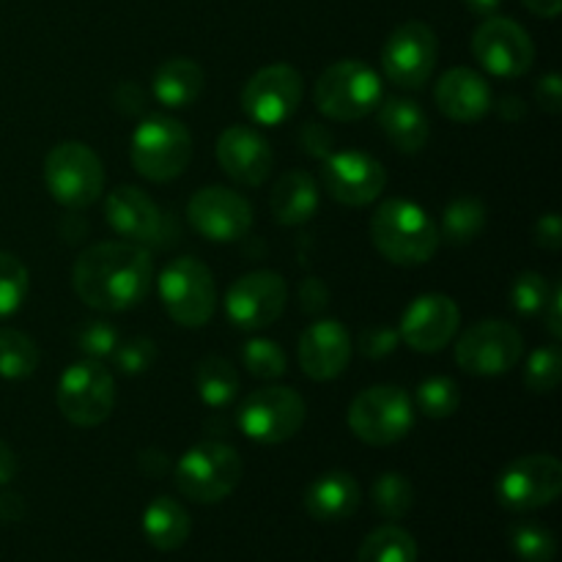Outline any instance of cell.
<instances>
[{"label":"cell","instance_id":"60d3db41","mask_svg":"<svg viewBox=\"0 0 562 562\" xmlns=\"http://www.w3.org/2000/svg\"><path fill=\"white\" fill-rule=\"evenodd\" d=\"M110 360L126 376H137V373H146L157 362V346H154L151 338H130L119 344Z\"/></svg>","mask_w":562,"mask_h":562},{"label":"cell","instance_id":"83f0119b","mask_svg":"<svg viewBox=\"0 0 562 562\" xmlns=\"http://www.w3.org/2000/svg\"><path fill=\"white\" fill-rule=\"evenodd\" d=\"M203 69L190 58H170L165 60L162 66L154 75V97H157L159 104L165 108H190L203 91Z\"/></svg>","mask_w":562,"mask_h":562},{"label":"cell","instance_id":"1f68e13d","mask_svg":"<svg viewBox=\"0 0 562 562\" xmlns=\"http://www.w3.org/2000/svg\"><path fill=\"white\" fill-rule=\"evenodd\" d=\"M38 346L25 333L11 327H0V376L9 382L27 379L38 368Z\"/></svg>","mask_w":562,"mask_h":562},{"label":"cell","instance_id":"9a60e30c","mask_svg":"<svg viewBox=\"0 0 562 562\" xmlns=\"http://www.w3.org/2000/svg\"><path fill=\"white\" fill-rule=\"evenodd\" d=\"M437 53V33L426 22H404L390 33L382 47L384 75L393 86L417 91L431 80Z\"/></svg>","mask_w":562,"mask_h":562},{"label":"cell","instance_id":"681fc988","mask_svg":"<svg viewBox=\"0 0 562 562\" xmlns=\"http://www.w3.org/2000/svg\"><path fill=\"white\" fill-rule=\"evenodd\" d=\"M497 113H499V119L508 121V124H516V121L525 119L527 108H525V102H521L519 97H499L497 99Z\"/></svg>","mask_w":562,"mask_h":562},{"label":"cell","instance_id":"7c38bea8","mask_svg":"<svg viewBox=\"0 0 562 562\" xmlns=\"http://www.w3.org/2000/svg\"><path fill=\"white\" fill-rule=\"evenodd\" d=\"M472 53L488 75L514 80L532 69L536 44L519 22L508 16H486L472 33Z\"/></svg>","mask_w":562,"mask_h":562},{"label":"cell","instance_id":"4dcf8cb0","mask_svg":"<svg viewBox=\"0 0 562 562\" xmlns=\"http://www.w3.org/2000/svg\"><path fill=\"white\" fill-rule=\"evenodd\" d=\"M357 562H417V543L401 527L384 525L360 543Z\"/></svg>","mask_w":562,"mask_h":562},{"label":"cell","instance_id":"ab89813d","mask_svg":"<svg viewBox=\"0 0 562 562\" xmlns=\"http://www.w3.org/2000/svg\"><path fill=\"white\" fill-rule=\"evenodd\" d=\"M119 329L108 322H86L77 329V346H80V351H86L91 360H110L113 351L119 349Z\"/></svg>","mask_w":562,"mask_h":562},{"label":"cell","instance_id":"4316f807","mask_svg":"<svg viewBox=\"0 0 562 562\" xmlns=\"http://www.w3.org/2000/svg\"><path fill=\"white\" fill-rule=\"evenodd\" d=\"M192 530L184 505L170 497H154L143 510V536L159 552H176L187 543Z\"/></svg>","mask_w":562,"mask_h":562},{"label":"cell","instance_id":"2e32d148","mask_svg":"<svg viewBox=\"0 0 562 562\" xmlns=\"http://www.w3.org/2000/svg\"><path fill=\"white\" fill-rule=\"evenodd\" d=\"M302 102V75L289 64L263 66L241 91V110L258 126H280Z\"/></svg>","mask_w":562,"mask_h":562},{"label":"cell","instance_id":"484cf974","mask_svg":"<svg viewBox=\"0 0 562 562\" xmlns=\"http://www.w3.org/2000/svg\"><path fill=\"white\" fill-rule=\"evenodd\" d=\"M274 220L280 225H302L318 212V184L305 170H289L274 184L269 198Z\"/></svg>","mask_w":562,"mask_h":562},{"label":"cell","instance_id":"f546056e","mask_svg":"<svg viewBox=\"0 0 562 562\" xmlns=\"http://www.w3.org/2000/svg\"><path fill=\"white\" fill-rule=\"evenodd\" d=\"M486 228V206L477 198H456L445 206L439 239L448 245H470Z\"/></svg>","mask_w":562,"mask_h":562},{"label":"cell","instance_id":"5bb4252c","mask_svg":"<svg viewBox=\"0 0 562 562\" xmlns=\"http://www.w3.org/2000/svg\"><path fill=\"white\" fill-rule=\"evenodd\" d=\"M285 302H289V285L283 274L258 269V272L241 274L231 285L225 294V313L236 329L256 333V329L272 327L283 316Z\"/></svg>","mask_w":562,"mask_h":562},{"label":"cell","instance_id":"6da1fadb","mask_svg":"<svg viewBox=\"0 0 562 562\" xmlns=\"http://www.w3.org/2000/svg\"><path fill=\"white\" fill-rule=\"evenodd\" d=\"M154 280L151 256L132 241H99L80 252L71 267L75 294L93 311H132L148 296Z\"/></svg>","mask_w":562,"mask_h":562},{"label":"cell","instance_id":"7402d4cb","mask_svg":"<svg viewBox=\"0 0 562 562\" xmlns=\"http://www.w3.org/2000/svg\"><path fill=\"white\" fill-rule=\"evenodd\" d=\"M110 228L132 245H154L165 231V217L157 203L140 187H115L104 201Z\"/></svg>","mask_w":562,"mask_h":562},{"label":"cell","instance_id":"603a6c76","mask_svg":"<svg viewBox=\"0 0 562 562\" xmlns=\"http://www.w3.org/2000/svg\"><path fill=\"white\" fill-rule=\"evenodd\" d=\"M434 99H437L439 113L456 124H475L494 104L488 82L467 66L445 71L434 88Z\"/></svg>","mask_w":562,"mask_h":562},{"label":"cell","instance_id":"8992f818","mask_svg":"<svg viewBox=\"0 0 562 562\" xmlns=\"http://www.w3.org/2000/svg\"><path fill=\"white\" fill-rule=\"evenodd\" d=\"M44 181L60 206L88 209L104 192V165L86 143H58L44 159Z\"/></svg>","mask_w":562,"mask_h":562},{"label":"cell","instance_id":"ffe728a7","mask_svg":"<svg viewBox=\"0 0 562 562\" xmlns=\"http://www.w3.org/2000/svg\"><path fill=\"white\" fill-rule=\"evenodd\" d=\"M217 162L236 184L261 187L274 165L272 146L252 126H228L217 140Z\"/></svg>","mask_w":562,"mask_h":562},{"label":"cell","instance_id":"f1b7e54d","mask_svg":"<svg viewBox=\"0 0 562 562\" xmlns=\"http://www.w3.org/2000/svg\"><path fill=\"white\" fill-rule=\"evenodd\" d=\"M198 395L212 409H223L239 393V376L225 357H203L195 371Z\"/></svg>","mask_w":562,"mask_h":562},{"label":"cell","instance_id":"74e56055","mask_svg":"<svg viewBox=\"0 0 562 562\" xmlns=\"http://www.w3.org/2000/svg\"><path fill=\"white\" fill-rule=\"evenodd\" d=\"M241 362L256 379H280L285 373V351L274 340L252 338L241 349Z\"/></svg>","mask_w":562,"mask_h":562},{"label":"cell","instance_id":"b9f144b4","mask_svg":"<svg viewBox=\"0 0 562 562\" xmlns=\"http://www.w3.org/2000/svg\"><path fill=\"white\" fill-rule=\"evenodd\" d=\"M401 344L398 329L390 327H368L360 333V355L368 360H382V357L393 355Z\"/></svg>","mask_w":562,"mask_h":562},{"label":"cell","instance_id":"d4e9b609","mask_svg":"<svg viewBox=\"0 0 562 562\" xmlns=\"http://www.w3.org/2000/svg\"><path fill=\"white\" fill-rule=\"evenodd\" d=\"M376 110L379 126L398 151L417 154L420 148H426L428 137H431V124L420 104L404 97H387L379 102Z\"/></svg>","mask_w":562,"mask_h":562},{"label":"cell","instance_id":"d6986e66","mask_svg":"<svg viewBox=\"0 0 562 562\" xmlns=\"http://www.w3.org/2000/svg\"><path fill=\"white\" fill-rule=\"evenodd\" d=\"M459 324L461 311L450 296L420 294L401 316L398 335L409 349L420 351V355H434L456 338Z\"/></svg>","mask_w":562,"mask_h":562},{"label":"cell","instance_id":"7a4b0ae2","mask_svg":"<svg viewBox=\"0 0 562 562\" xmlns=\"http://www.w3.org/2000/svg\"><path fill=\"white\" fill-rule=\"evenodd\" d=\"M373 247L398 267H420L439 247V231L426 209L404 198H390L371 217Z\"/></svg>","mask_w":562,"mask_h":562},{"label":"cell","instance_id":"9c48e42d","mask_svg":"<svg viewBox=\"0 0 562 562\" xmlns=\"http://www.w3.org/2000/svg\"><path fill=\"white\" fill-rule=\"evenodd\" d=\"M60 415L80 428L102 426L115 409V382L99 360L71 362L55 390Z\"/></svg>","mask_w":562,"mask_h":562},{"label":"cell","instance_id":"d590c367","mask_svg":"<svg viewBox=\"0 0 562 562\" xmlns=\"http://www.w3.org/2000/svg\"><path fill=\"white\" fill-rule=\"evenodd\" d=\"M461 404L459 384L448 376H431L417 387V406L431 420H445V417L456 415Z\"/></svg>","mask_w":562,"mask_h":562},{"label":"cell","instance_id":"52a82bcc","mask_svg":"<svg viewBox=\"0 0 562 562\" xmlns=\"http://www.w3.org/2000/svg\"><path fill=\"white\" fill-rule=\"evenodd\" d=\"M157 285L162 307L179 327L198 329L214 316L217 307L214 274L198 258L181 256L170 261L159 274Z\"/></svg>","mask_w":562,"mask_h":562},{"label":"cell","instance_id":"836d02e7","mask_svg":"<svg viewBox=\"0 0 562 562\" xmlns=\"http://www.w3.org/2000/svg\"><path fill=\"white\" fill-rule=\"evenodd\" d=\"M27 289H31V274H27L25 263L11 252L0 250V322L20 311Z\"/></svg>","mask_w":562,"mask_h":562},{"label":"cell","instance_id":"ba28073f","mask_svg":"<svg viewBox=\"0 0 562 562\" xmlns=\"http://www.w3.org/2000/svg\"><path fill=\"white\" fill-rule=\"evenodd\" d=\"M349 428L373 448L395 445L415 428V404L395 384H376L351 401Z\"/></svg>","mask_w":562,"mask_h":562},{"label":"cell","instance_id":"30bf717a","mask_svg":"<svg viewBox=\"0 0 562 562\" xmlns=\"http://www.w3.org/2000/svg\"><path fill=\"white\" fill-rule=\"evenodd\" d=\"M236 426L252 442H289L305 426V401L291 387H261L241 401Z\"/></svg>","mask_w":562,"mask_h":562},{"label":"cell","instance_id":"cb8c5ba5","mask_svg":"<svg viewBox=\"0 0 562 562\" xmlns=\"http://www.w3.org/2000/svg\"><path fill=\"white\" fill-rule=\"evenodd\" d=\"M360 483L349 475V472H327V475L316 477V481L307 486L305 492V510L316 521H344L349 516H355V510L360 508Z\"/></svg>","mask_w":562,"mask_h":562},{"label":"cell","instance_id":"d6a6232c","mask_svg":"<svg viewBox=\"0 0 562 562\" xmlns=\"http://www.w3.org/2000/svg\"><path fill=\"white\" fill-rule=\"evenodd\" d=\"M373 508L379 510V516L384 519H404L406 514L412 510L415 505V488H412L409 477L401 475V472H384V475L376 477L373 483Z\"/></svg>","mask_w":562,"mask_h":562},{"label":"cell","instance_id":"ee69618b","mask_svg":"<svg viewBox=\"0 0 562 562\" xmlns=\"http://www.w3.org/2000/svg\"><path fill=\"white\" fill-rule=\"evenodd\" d=\"M300 302L305 313H322L324 307L329 305V289L324 280L307 278L305 283L300 285Z\"/></svg>","mask_w":562,"mask_h":562},{"label":"cell","instance_id":"f907efd6","mask_svg":"<svg viewBox=\"0 0 562 562\" xmlns=\"http://www.w3.org/2000/svg\"><path fill=\"white\" fill-rule=\"evenodd\" d=\"M14 475H16V456L14 450L0 439V486L14 481Z\"/></svg>","mask_w":562,"mask_h":562},{"label":"cell","instance_id":"f35d334b","mask_svg":"<svg viewBox=\"0 0 562 562\" xmlns=\"http://www.w3.org/2000/svg\"><path fill=\"white\" fill-rule=\"evenodd\" d=\"M562 376V355L558 346H541L532 351L525 368V384L530 393H552Z\"/></svg>","mask_w":562,"mask_h":562},{"label":"cell","instance_id":"ac0fdd59","mask_svg":"<svg viewBox=\"0 0 562 562\" xmlns=\"http://www.w3.org/2000/svg\"><path fill=\"white\" fill-rule=\"evenodd\" d=\"M190 225L209 241H239L252 228V209L228 187H203L187 203Z\"/></svg>","mask_w":562,"mask_h":562},{"label":"cell","instance_id":"e0dca14e","mask_svg":"<svg viewBox=\"0 0 562 562\" xmlns=\"http://www.w3.org/2000/svg\"><path fill=\"white\" fill-rule=\"evenodd\" d=\"M322 184L344 206H368L387 187V170L376 157L362 151H335L324 157Z\"/></svg>","mask_w":562,"mask_h":562},{"label":"cell","instance_id":"3957f363","mask_svg":"<svg viewBox=\"0 0 562 562\" xmlns=\"http://www.w3.org/2000/svg\"><path fill=\"white\" fill-rule=\"evenodd\" d=\"M132 165L154 184L179 179L192 159V135L181 121L168 115H148L137 124L130 148Z\"/></svg>","mask_w":562,"mask_h":562},{"label":"cell","instance_id":"4fadbf2b","mask_svg":"<svg viewBox=\"0 0 562 562\" xmlns=\"http://www.w3.org/2000/svg\"><path fill=\"white\" fill-rule=\"evenodd\" d=\"M525 340L521 333L508 322L475 324L467 329L456 344V362L461 371L475 373V376H503L516 362L521 360Z\"/></svg>","mask_w":562,"mask_h":562},{"label":"cell","instance_id":"f6af8a7d","mask_svg":"<svg viewBox=\"0 0 562 562\" xmlns=\"http://www.w3.org/2000/svg\"><path fill=\"white\" fill-rule=\"evenodd\" d=\"M536 99L538 104H541V110H547V113L558 115L562 110V80L560 75H547L541 82L536 86Z\"/></svg>","mask_w":562,"mask_h":562},{"label":"cell","instance_id":"bcb514c9","mask_svg":"<svg viewBox=\"0 0 562 562\" xmlns=\"http://www.w3.org/2000/svg\"><path fill=\"white\" fill-rule=\"evenodd\" d=\"M536 245H541L543 250H560L562 245V223L560 214L549 212L543 214L536 223Z\"/></svg>","mask_w":562,"mask_h":562},{"label":"cell","instance_id":"277c9868","mask_svg":"<svg viewBox=\"0 0 562 562\" xmlns=\"http://www.w3.org/2000/svg\"><path fill=\"white\" fill-rule=\"evenodd\" d=\"M384 99L382 77L362 60H338L318 77L313 102L333 121H360Z\"/></svg>","mask_w":562,"mask_h":562},{"label":"cell","instance_id":"f5cc1de1","mask_svg":"<svg viewBox=\"0 0 562 562\" xmlns=\"http://www.w3.org/2000/svg\"><path fill=\"white\" fill-rule=\"evenodd\" d=\"M499 3H503V0H464L467 9L477 16H494L497 14Z\"/></svg>","mask_w":562,"mask_h":562},{"label":"cell","instance_id":"5b68a950","mask_svg":"<svg viewBox=\"0 0 562 562\" xmlns=\"http://www.w3.org/2000/svg\"><path fill=\"white\" fill-rule=\"evenodd\" d=\"M239 453L223 442H201L187 450L173 472L176 488L192 503H220L228 497L241 481Z\"/></svg>","mask_w":562,"mask_h":562},{"label":"cell","instance_id":"7dc6e473","mask_svg":"<svg viewBox=\"0 0 562 562\" xmlns=\"http://www.w3.org/2000/svg\"><path fill=\"white\" fill-rule=\"evenodd\" d=\"M543 316H547V329L552 333L554 340L562 338V289L554 285L552 296H549L547 307H543Z\"/></svg>","mask_w":562,"mask_h":562},{"label":"cell","instance_id":"816d5d0a","mask_svg":"<svg viewBox=\"0 0 562 562\" xmlns=\"http://www.w3.org/2000/svg\"><path fill=\"white\" fill-rule=\"evenodd\" d=\"M521 3L536 16H543V20H554L562 9V0H521Z\"/></svg>","mask_w":562,"mask_h":562},{"label":"cell","instance_id":"c3c4849f","mask_svg":"<svg viewBox=\"0 0 562 562\" xmlns=\"http://www.w3.org/2000/svg\"><path fill=\"white\" fill-rule=\"evenodd\" d=\"M25 499L14 492L0 494V519L3 521H22L25 519Z\"/></svg>","mask_w":562,"mask_h":562},{"label":"cell","instance_id":"8d00e7d4","mask_svg":"<svg viewBox=\"0 0 562 562\" xmlns=\"http://www.w3.org/2000/svg\"><path fill=\"white\" fill-rule=\"evenodd\" d=\"M549 296H552V285H549V280L538 272L519 274V278L514 280V285H510V305H514V311L519 313V316H541Z\"/></svg>","mask_w":562,"mask_h":562},{"label":"cell","instance_id":"7bdbcfd3","mask_svg":"<svg viewBox=\"0 0 562 562\" xmlns=\"http://www.w3.org/2000/svg\"><path fill=\"white\" fill-rule=\"evenodd\" d=\"M333 143H335V135L327 130V126L307 121V124L300 130V146L305 148L311 157L316 159L329 157V154H333Z\"/></svg>","mask_w":562,"mask_h":562},{"label":"cell","instance_id":"8fae6325","mask_svg":"<svg viewBox=\"0 0 562 562\" xmlns=\"http://www.w3.org/2000/svg\"><path fill=\"white\" fill-rule=\"evenodd\" d=\"M562 492V464L549 453L521 456L497 477V499L514 514L547 508Z\"/></svg>","mask_w":562,"mask_h":562},{"label":"cell","instance_id":"44dd1931","mask_svg":"<svg viewBox=\"0 0 562 562\" xmlns=\"http://www.w3.org/2000/svg\"><path fill=\"white\" fill-rule=\"evenodd\" d=\"M296 355L305 376H311L313 382H329L349 368L351 338L344 324L335 318H322L300 335Z\"/></svg>","mask_w":562,"mask_h":562},{"label":"cell","instance_id":"e575fe53","mask_svg":"<svg viewBox=\"0 0 562 562\" xmlns=\"http://www.w3.org/2000/svg\"><path fill=\"white\" fill-rule=\"evenodd\" d=\"M510 549L525 562H552L558 554V538L549 527L525 521V525L510 527Z\"/></svg>","mask_w":562,"mask_h":562}]
</instances>
